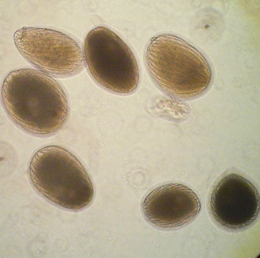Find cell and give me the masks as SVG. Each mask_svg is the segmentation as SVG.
<instances>
[{
  "label": "cell",
  "instance_id": "6da1fadb",
  "mask_svg": "<svg viewBox=\"0 0 260 258\" xmlns=\"http://www.w3.org/2000/svg\"><path fill=\"white\" fill-rule=\"evenodd\" d=\"M2 97L11 118L37 134L52 132L66 117L67 104L59 85L43 73L32 69L11 73L3 83Z\"/></svg>",
  "mask_w": 260,
  "mask_h": 258
},
{
  "label": "cell",
  "instance_id": "7a4b0ae2",
  "mask_svg": "<svg viewBox=\"0 0 260 258\" xmlns=\"http://www.w3.org/2000/svg\"><path fill=\"white\" fill-rule=\"evenodd\" d=\"M29 173L35 188L61 206L78 210L92 200L94 187L85 168L61 147L49 146L38 151L31 160Z\"/></svg>",
  "mask_w": 260,
  "mask_h": 258
},
{
  "label": "cell",
  "instance_id": "3957f363",
  "mask_svg": "<svg viewBox=\"0 0 260 258\" xmlns=\"http://www.w3.org/2000/svg\"><path fill=\"white\" fill-rule=\"evenodd\" d=\"M85 60L98 82L116 92L134 90L138 82L137 63L132 51L110 29L97 27L87 34L84 43Z\"/></svg>",
  "mask_w": 260,
  "mask_h": 258
},
{
  "label": "cell",
  "instance_id": "277c9868",
  "mask_svg": "<svg viewBox=\"0 0 260 258\" xmlns=\"http://www.w3.org/2000/svg\"><path fill=\"white\" fill-rule=\"evenodd\" d=\"M17 46L29 60L50 73L68 74L78 65L81 49L73 39L46 29L25 28Z\"/></svg>",
  "mask_w": 260,
  "mask_h": 258
},
{
  "label": "cell",
  "instance_id": "5b68a950",
  "mask_svg": "<svg viewBox=\"0 0 260 258\" xmlns=\"http://www.w3.org/2000/svg\"><path fill=\"white\" fill-rule=\"evenodd\" d=\"M200 203L196 194L179 183L163 185L154 189L143 205L145 216L153 224L171 228L182 225L198 213Z\"/></svg>",
  "mask_w": 260,
  "mask_h": 258
}]
</instances>
